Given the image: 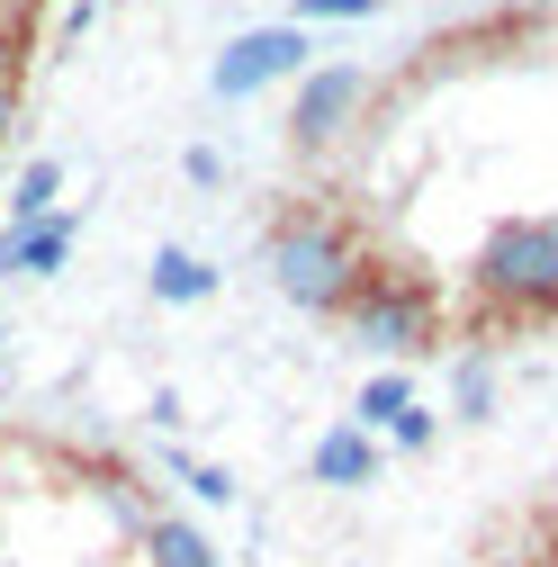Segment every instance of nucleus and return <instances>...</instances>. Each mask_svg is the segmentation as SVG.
I'll list each match as a JSON object with an SVG mask.
<instances>
[{
	"mask_svg": "<svg viewBox=\"0 0 558 567\" xmlns=\"http://www.w3.org/2000/svg\"><path fill=\"white\" fill-rule=\"evenodd\" d=\"M477 307H486V333H531L558 316V217H514L486 235Z\"/></svg>",
	"mask_w": 558,
	"mask_h": 567,
	"instance_id": "obj_1",
	"label": "nucleus"
},
{
	"mask_svg": "<svg viewBox=\"0 0 558 567\" xmlns=\"http://www.w3.org/2000/svg\"><path fill=\"white\" fill-rule=\"evenodd\" d=\"M361 244L342 235L316 198H289L270 217V279H279V298H298L307 316H342V298L361 289Z\"/></svg>",
	"mask_w": 558,
	"mask_h": 567,
	"instance_id": "obj_2",
	"label": "nucleus"
},
{
	"mask_svg": "<svg viewBox=\"0 0 558 567\" xmlns=\"http://www.w3.org/2000/svg\"><path fill=\"white\" fill-rule=\"evenodd\" d=\"M342 324H352V342L388 351V361L442 351V307H433V289H424L414 270H388V261H370V270H361V289L342 298Z\"/></svg>",
	"mask_w": 558,
	"mask_h": 567,
	"instance_id": "obj_3",
	"label": "nucleus"
},
{
	"mask_svg": "<svg viewBox=\"0 0 558 567\" xmlns=\"http://www.w3.org/2000/svg\"><path fill=\"white\" fill-rule=\"evenodd\" d=\"M307 28H252V37H235L226 54H217V100H252V91H270V82H289V73H307Z\"/></svg>",
	"mask_w": 558,
	"mask_h": 567,
	"instance_id": "obj_4",
	"label": "nucleus"
},
{
	"mask_svg": "<svg viewBox=\"0 0 558 567\" xmlns=\"http://www.w3.org/2000/svg\"><path fill=\"white\" fill-rule=\"evenodd\" d=\"M352 109H370V73L361 63H324V73H307L298 109H289V145L298 154H324L342 126H352Z\"/></svg>",
	"mask_w": 558,
	"mask_h": 567,
	"instance_id": "obj_5",
	"label": "nucleus"
},
{
	"mask_svg": "<svg viewBox=\"0 0 558 567\" xmlns=\"http://www.w3.org/2000/svg\"><path fill=\"white\" fill-rule=\"evenodd\" d=\"M82 244V217H37V226H19L10 244H0V270H28V279H45L63 252Z\"/></svg>",
	"mask_w": 558,
	"mask_h": 567,
	"instance_id": "obj_6",
	"label": "nucleus"
},
{
	"mask_svg": "<svg viewBox=\"0 0 558 567\" xmlns=\"http://www.w3.org/2000/svg\"><path fill=\"white\" fill-rule=\"evenodd\" d=\"M316 477L324 486H370L379 477V442L361 433V423H333V433L316 442Z\"/></svg>",
	"mask_w": 558,
	"mask_h": 567,
	"instance_id": "obj_7",
	"label": "nucleus"
},
{
	"mask_svg": "<svg viewBox=\"0 0 558 567\" xmlns=\"http://www.w3.org/2000/svg\"><path fill=\"white\" fill-rule=\"evenodd\" d=\"M145 558H154V567H217V549H207L180 514H154V523H145Z\"/></svg>",
	"mask_w": 558,
	"mask_h": 567,
	"instance_id": "obj_8",
	"label": "nucleus"
},
{
	"mask_svg": "<svg viewBox=\"0 0 558 567\" xmlns=\"http://www.w3.org/2000/svg\"><path fill=\"white\" fill-rule=\"evenodd\" d=\"M207 289H217V270H207L198 252H154V298L163 307H198Z\"/></svg>",
	"mask_w": 558,
	"mask_h": 567,
	"instance_id": "obj_9",
	"label": "nucleus"
},
{
	"mask_svg": "<svg viewBox=\"0 0 558 567\" xmlns=\"http://www.w3.org/2000/svg\"><path fill=\"white\" fill-rule=\"evenodd\" d=\"M54 181H63V163H54V154H37V163L19 172V189H10V217H19V226L54 217Z\"/></svg>",
	"mask_w": 558,
	"mask_h": 567,
	"instance_id": "obj_10",
	"label": "nucleus"
},
{
	"mask_svg": "<svg viewBox=\"0 0 558 567\" xmlns=\"http://www.w3.org/2000/svg\"><path fill=\"white\" fill-rule=\"evenodd\" d=\"M405 405H414V388H405L396 370H388V379H370V388H361V433H379V423H396Z\"/></svg>",
	"mask_w": 558,
	"mask_h": 567,
	"instance_id": "obj_11",
	"label": "nucleus"
},
{
	"mask_svg": "<svg viewBox=\"0 0 558 567\" xmlns=\"http://www.w3.org/2000/svg\"><path fill=\"white\" fill-rule=\"evenodd\" d=\"M388 442H396V451H424V442H433V414H424V405H405V414L388 423Z\"/></svg>",
	"mask_w": 558,
	"mask_h": 567,
	"instance_id": "obj_12",
	"label": "nucleus"
},
{
	"mask_svg": "<svg viewBox=\"0 0 558 567\" xmlns=\"http://www.w3.org/2000/svg\"><path fill=\"white\" fill-rule=\"evenodd\" d=\"M370 10H379V0H298V19H370ZM298 19H289V28H298Z\"/></svg>",
	"mask_w": 558,
	"mask_h": 567,
	"instance_id": "obj_13",
	"label": "nucleus"
},
{
	"mask_svg": "<svg viewBox=\"0 0 558 567\" xmlns=\"http://www.w3.org/2000/svg\"><path fill=\"white\" fill-rule=\"evenodd\" d=\"M10 135H19V73H0V154H10Z\"/></svg>",
	"mask_w": 558,
	"mask_h": 567,
	"instance_id": "obj_14",
	"label": "nucleus"
},
{
	"mask_svg": "<svg viewBox=\"0 0 558 567\" xmlns=\"http://www.w3.org/2000/svg\"><path fill=\"white\" fill-rule=\"evenodd\" d=\"M189 486L207 495V505H226V495H235V477H226V468H189Z\"/></svg>",
	"mask_w": 558,
	"mask_h": 567,
	"instance_id": "obj_15",
	"label": "nucleus"
},
{
	"mask_svg": "<svg viewBox=\"0 0 558 567\" xmlns=\"http://www.w3.org/2000/svg\"><path fill=\"white\" fill-rule=\"evenodd\" d=\"M531 567H558V549H549V558H531Z\"/></svg>",
	"mask_w": 558,
	"mask_h": 567,
	"instance_id": "obj_16",
	"label": "nucleus"
},
{
	"mask_svg": "<svg viewBox=\"0 0 558 567\" xmlns=\"http://www.w3.org/2000/svg\"><path fill=\"white\" fill-rule=\"evenodd\" d=\"M0 342H10V333H0Z\"/></svg>",
	"mask_w": 558,
	"mask_h": 567,
	"instance_id": "obj_17",
	"label": "nucleus"
}]
</instances>
